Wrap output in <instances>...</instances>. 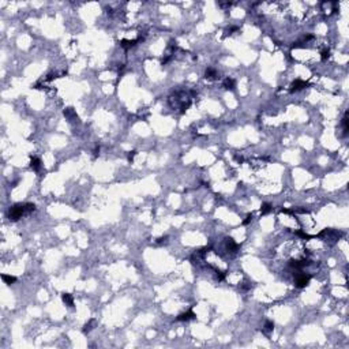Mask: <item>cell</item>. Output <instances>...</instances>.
<instances>
[{
	"mask_svg": "<svg viewBox=\"0 0 349 349\" xmlns=\"http://www.w3.org/2000/svg\"><path fill=\"white\" fill-rule=\"evenodd\" d=\"M63 115L66 116V119H67L68 121H71V123H74V121H78V120H79V117H78L77 112L74 111V108H71V107L64 108V111H63Z\"/></svg>",
	"mask_w": 349,
	"mask_h": 349,
	"instance_id": "6",
	"label": "cell"
},
{
	"mask_svg": "<svg viewBox=\"0 0 349 349\" xmlns=\"http://www.w3.org/2000/svg\"><path fill=\"white\" fill-rule=\"evenodd\" d=\"M296 235H297V236H300V237H303V239H305V240H308V239H312V237H314V236H309V235L304 233L303 230H297Z\"/></svg>",
	"mask_w": 349,
	"mask_h": 349,
	"instance_id": "22",
	"label": "cell"
},
{
	"mask_svg": "<svg viewBox=\"0 0 349 349\" xmlns=\"http://www.w3.org/2000/svg\"><path fill=\"white\" fill-rule=\"evenodd\" d=\"M2 280L4 281V284L11 285V284H15V282H17V277L8 276V274H2Z\"/></svg>",
	"mask_w": 349,
	"mask_h": 349,
	"instance_id": "15",
	"label": "cell"
},
{
	"mask_svg": "<svg viewBox=\"0 0 349 349\" xmlns=\"http://www.w3.org/2000/svg\"><path fill=\"white\" fill-rule=\"evenodd\" d=\"M330 57V49H325V50H322V53H320V59H322V60L325 61V60H327V59Z\"/></svg>",
	"mask_w": 349,
	"mask_h": 349,
	"instance_id": "19",
	"label": "cell"
},
{
	"mask_svg": "<svg viewBox=\"0 0 349 349\" xmlns=\"http://www.w3.org/2000/svg\"><path fill=\"white\" fill-rule=\"evenodd\" d=\"M222 86H224L226 90H235L236 82H235V79H232V78H225L224 82H222Z\"/></svg>",
	"mask_w": 349,
	"mask_h": 349,
	"instance_id": "13",
	"label": "cell"
},
{
	"mask_svg": "<svg viewBox=\"0 0 349 349\" xmlns=\"http://www.w3.org/2000/svg\"><path fill=\"white\" fill-rule=\"evenodd\" d=\"M251 219H252V214H247V217H246V219L244 221H243V225H248L250 222H251Z\"/></svg>",
	"mask_w": 349,
	"mask_h": 349,
	"instance_id": "25",
	"label": "cell"
},
{
	"mask_svg": "<svg viewBox=\"0 0 349 349\" xmlns=\"http://www.w3.org/2000/svg\"><path fill=\"white\" fill-rule=\"evenodd\" d=\"M205 78H206V79H217V78H218V72L215 71L214 68L209 67V68L206 70V72H205Z\"/></svg>",
	"mask_w": 349,
	"mask_h": 349,
	"instance_id": "14",
	"label": "cell"
},
{
	"mask_svg": "<svg viewBox=\"0 0 349 349\" xmlns=\"http://www.w3.org/2000/svg\"><path fill=\"white\" fill-rule=\"evenodd\" d=\"M341 236H342V233L337 232V230H334V229H323L322 232H320L318 236H315V237L323 239L325 241H329V243H336Z\"/></svg>",
	"mask_w": 349,
	"mask_h": 349,
	"instance_id": "2",
	"label": "cell"
},
{
	"mask_svg": "<svg viewBox=\"0 0 349 349\" xmlns=\"http://www.w3.org/2000/svg\"><path fill=\"white\" fill-rule=\"evenodd\" d=\"M197 318V315L191 311H186V312H182L177 315V318H176V320H179V322H188V320H193Z\"/></svg>",
	"mask_w": 349,
	"mask_h": 349,
	"instance_id": "7",
	"label": "cell"
},
{
	"mask_svg": "<svg viewBox=\"0 0 349 349\" xmlns=\"http://www.w3.org/2000/svg\"><path fill=\"white\" fill-rule=\"evenodd\" d=\"M25 214H27L26 211V207H25V203H17V205L11 206L8 209V219L10 221H18L19 218H22Z\"/></svg>",
	"mask_w": 349,
	"mask_h": 349,
	"instance_id": "1",
	"label": "cell"
},
{
	"mask_svg": "<svg viewBox=\"0 0 349 349\" xmlns=\"http://www.w3.org/2000/svg\"><path fill=\"white\" fill-rule=\"evenodd\" d=\"M348 116H349V113L346 111V112L344 113L342 120H341V124H342V130H344V135L345 136L348 135V131H349V119H348Z\"/></svg>",
	"mask_w": 349,
	"mask_h": 349,
	"instance_id": "12",
	"label": "cell"
},
{
	"mask_svg": "<svg viewBox=\"0 0 349 349\" xmlns=\"http://www.w3.org/2000/svg\"><path fill=\"white\" fill-rule=\"evenodd\" d=\"M61 300L63 303H64L66 305H68V307H74V297L71 293H61Z\"/></svg>",
	"mask_w": 349,
	"mask_h": 349,
	"instance_id": "9",
	"label": "cell"
},
{
	"mask_svg": "<svg viewBox=\"0 0 349 349\" xmlns=\"http://www.w3.org/2000/svg\"><path fill=\"white\" fill-rule=\"evenodd\" d=\"M225 278V272H217V280L222 281Z\"/></svg>",
	"mask_w": 349,
	"mask_h": 349,
	"instance_id": "26",
	"label": "cell"
},
{
	"mask_svg": "<svg viewBox=\"0 0 349 349\" xmlns=\"http://www.w3.org/2000/svg\"><path fill=\"white\" fill-rule=\"evenodd\" d=\"M168 241V236H162V237H158L156 240L157 244H165V243Z\"/></svg>",
	"mask_w": 349,
	"mask_h": 349,
	"instance_id": "24",
	"label": "cell"
},
{
	"mask_svg": "<svg viewBox=\"0 0 349 349\" xmlns=\"http://www.w3.org/2000/svg\"><path fill=\"white\" fill-rule=\"evenodd\" d=\"M98 154H100V146H97L96 149H94V151H93V157H94V158H97Z\"/></svg>",
	"mask_w": 349,
	"mask_h": 349,
	"instance_id": "27",
	"label": "cell"
},
{
	"mask_svg": "<svg viewBox=\"0 0 349 349\" xmlns=\"http://www.w3.org/2000/svg\"><path fill=\"white\" fill-rule=\"evenodd\" d=\"M25 207H26L27 214L31 213V211H34V210H36V205H34V203H25Z\"/></svg>",
	"mask_w": 349,
	"mask_h": 349,
	"instance_id": "21",
	"label": "cell"
},
{
	"mask_svg": "<svg viewBox=\"0 0 349 349\" xmlns=\"http://www.w3.org/2000/svg\"><path fill=\"white\" fill-rule=\"evenodd\" d=\"M273 330H274V323L272 322V320H266L265 326H263V333H265L266 336H269Z\"/></svg>",
	"mask_w": 349,
	"mask_h": 349,
	"instance_id": "16",
	"label": "cell"
},
{
	"mask_svg": "<svg viewBox=\"0 0 349 349\" xmlns=\"http://www.w3.org/2000/svg\"><path fill=\"white\" fill-rule=\"evenodd\" d=\"M135 156H136V151H135V150L128 151V154H127V160H128L130 162H132V161H134V157H135Z\"/></svg>",
	"mask_w": 349,
	"mask_h": 349,
	"instance_id": "23",
	"label": "cell"
},
{
	"mask_svg": "<svg viewBox=\"0 0 349 349\" xmlns=\"http://www.w3.org/2000/svg\"><path fill=\"white\" fill-rule=\"evenodd\" d=\"M225 247L229 252H236L239 250V244L233 240L232 237H225Z\"/></svg>",
	"mask_w": 349,
	"mask_h": 349,
	"instance_id": "8",
	"label": "cell"
},
{
	"mask_svg": "<svg viewBox=\"0 0 349 349\" xmlns=\"http://www.w3.org/2000/svg\"><path fill=\"white\" fill-rule=\"evenodd\" d=\"M235 160H236L237 162H244V158H243V157H240V156H235Z\"/></svg>",
	"mask_w": 349,
	"mask_h": 349,
	"instance_id": "28",
	"label": "cell"
},
{
	"mask_svg": "<svg viewBox=\"0 0 349 349\" xmlns=\"http://www.w3.org/2000/svg\"><path fill=\"white\" fill-rule=\"evenodd\" d=\"M230 4H232V3H218L219 7H229Z\"/></svg>",
	"mask_w": 349,
	"mask_h": 349,
	"instance_id": "29",
	"label": "cell"
},
{
	"mask_svg": "<svg viewBox=\"0 0 349 349\" xmlns=\"http://www.w3.org/2000/svg\"><path fill=\"white\" fill-rule=\"evenodd\" d=\"M308 86H309V83H307V82H304V81H301V79H296V81L292 82L291 89H289V90H291V93H295V92H300V90L308 87Z\"/></svg>",
	"mask_w": 349,
	"mask_h": 349,
	"instance_id": "4",
	"label": "cell"
},
{
	"mask_svg": "<svg viewBox=\"0 0 349 349\" xmlns=\"http://www.w3.org/2000/svg\"><path fill=\"white\" fill-rule=\"evenodd\" d=\"M311 265V261L309 259H292L289 261V266L293 269H303L305 266Z\"/></svg>",
	"mask_w": 349,
	"mask_h": 349,
	"instance_id": "5",
	"label": "cell"
},
{
	"mask_svg": "<svg viewBox=\"0 0 349 349\" xmlns=\"http://www.w3.org/2000/svg\"><path fill=\"white\" fill-rule=\"evenodd\" d=\"M272 210H273V206L270 205V203H263V205H262V207H261V214H262V215H266V214H269Z\"/></svg>",
	"mask_w": 349,
	"mask_h": 349,
	"instance_id": "18",
	"label": "cell"
},
{
	"mask_svg": "<svg viewBox=\"0 0 349 349\" xmlns=\"http://www.w3.org/2000/svg\"><path fill=\"white\" fill-rule=\"evenodd\" d=\"M30 168L33 171L38 172V171L41 169V160L38 158V157H31V158H30Z\"/></svg>",
	"mask_w": 349,
	"mask_h": 349,
	"instance_id": "10",
	"label": "cell"
},
{
	"mask_svg": "<svg viewBox=\"0 0 349 349\" xmlns=\"http://www.w3.org/2000/svg\"><path fill=\"white\" fill-rule=\"evenodd\" d=\"M309 280H311V276H309V274L297 273L295 276V285L297 288H304L309 284Z\"/></svg>",
	"mask_w": 349,
	"mask_h": 349,
	"instance_id": "3",
	"label": "cell"
},
{
	"mask_svg": "<svg viewBox=\"0 0 349 349\" xmlns=\"http://www.w3.org/2000/svg\"><path fill=\"white\" fill-rule=\"evenodd\" d=\"M140 40H142V38H136V40H121L120 41V46H123L124 49H128V48H131V46H134L136 42H139Z\"/></svg>",
	"mask_w": 349,
	"mask_h": 349,
	"instance_id": "11",
	"label": "cell"
},
{
	"mask_svg": "<svg viewBox=\"0 0 349 349\" xmlns=\"http://www.w3.org/2000/svg\"><path fill=\"white\" fill-rule=\"evenodd\" d=\"M55 77H56V75H53V74H49V75H48V78H46V81H52Z\"/></svg>",
	"mask_w": 349,
	"mask_h": 349,
	"instance_id": "30",
	"label": "cell"
},
{
	"mask_svg": "<svg viewBox=\"0 0 349 349\" xmlns=\"http://www.w3.org/2000/svg\"><path fill=\"white\" fill-rule=\"evenodd\" d=\"M237 30H239L237 26H230V27H228V29H225V34H224V36L226 37V36H229V34H232L233 31H237Z\"/></svg>",
	"mask_w": 349,
	"mask_h": 349,
	"instance_id": "20",
	"label": "cell"
},
{
	"mask_svg": "<svg viewBox=\"0 0 349 349\" xmlns=\"http://www.w3.org/2000/svg\"><path fill=\"white\" fill-rule=\"evenodd\" d=\"M94 325H96V320H94V319H90L87 323H85L83 329H82V331H83V334H87V333H90V331H92V329H93V326H94Z\"/></svg>",
	"mask_w": 349,
	"mask_h": 349,
	"instance_id": "17",
	"label": "cell"
}]
</instances>
